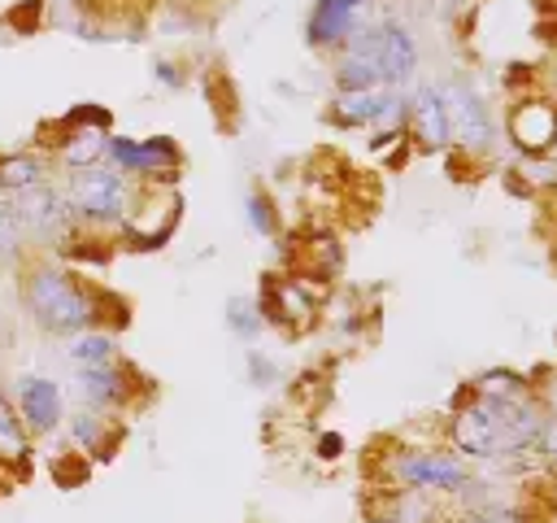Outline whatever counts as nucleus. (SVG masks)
<instances>
[{
	"label": "nucleus",
	"mask_w": 557,
	"mask_h": 523,
	"mask_svg": "<svg viewBox=\"0 0 557 523\" xmlns=\"http://www.w3.org/2000/svg\"><path fill=\"white\" fill-rule=\"evenodd\" d=\"M544 405L535 392L527 397H487L466 392L448 418V449L466 462H522L535 453Z\"/></svg>",
	"instance_id": "f257e3e1"
},
{
	"label": "nucleus",
	"mask_w": 557,
	"mask_h": 523,
	"mask_svg": "<svg viewBox=\"0 0 557 523\" xmlns=\"http://www.w3.org/2000/svg\"><path fill=\"white\" fill-rule=\"evenodd\" d=\"M418 39L405 22L379 17L361 22L339 48H335V87L361 92V87H405L418 74Z\"/></svg>",
	"instance_id": "f03ea898"
},
{
	"label": "nucleus",
	"mask_w": 557,
	"mask_h": 523,
	"mask_svg": "<svg viewBox=\"0 0 557 523\" xmlns=\"http://www.w3.org/2000/svg\"><path fill=\"white\" fill-rule=\"evenodd\" d=\"M22 301L39 331L65 336V340L87 327H100V318H104V296L83 275L65 270V266H48V262L26 275Z\"/></svg>",
	"instance_id": "7ed1b4c3"
},
{
	"label": "nucleus",
	"mask_w": 557,
	"mask_h": 523,
	"mask_svg": "<svg viewBox=\"0 0 557 523\" xmlns=\"http://www.w3.org/2000/svg\"><path fill=\"white\" fill-rule=\"evenodd\" d=\"M61 192H65L78 227H122L131 218V205H135L131 179L104 161L83 166V170H65Z\"/></svg>",
	"instance_id": "20e7f679"
},
{
	"label": "nucleus",
	"mask_w": 557,
	"mask_h": 523,
	"mask_svg": "<svg viewBox=\"0 0 557 523\" xmlns=\"http://www.w3.org/2000/svg\"><path fill=\"white\" fill-rule=\"evenodd\" d=\"M387 475L400 484V492H461L474 471L453 449H405L387 462Z\"/></svg>",
	"instance_id": "39448f33"
},
{
	"label": "nucleus",
	"mask_w": 557,
	"mask_h": 523,
	"mask_svg": "<svg viewBox=\"0 0 557 523\" xmlns=\"http://www.w3.org/2000/svg\"><path fill=\"white\" fill-rule=\"evenodd\" d=\"M444 96V113H448V139L466 153H492L496 148V122H492V105L483 100V92L453 74L448 83H440Z\"/></svg>",
	"instance_id": "423d86ee"
},
{
	"label": "nucleus",
	"mask_w": 557,
	"mask_h": 523,
	"mask_svg": "<svg viewBox=\"0 0 557 523\" xmlns=\"http://www.w3.org/2000/svg\"><path fill=\"white\" fill-rule=\"evenodd\" d=\"M9 209H13L17 227H22V235L39 240V244H61V240H70L78 231V222L70 214V200H65L61 183H52V179H44V183H35L26 192H13Z\"/></svg>",
	"instance_id": "0eeeda50"
},
{
	"label": "nucleus",
	"mask_w": 557,
	"mask_h": 523,
	"mask_svg": "<svg viewBox=\"0 0 557 523\" xmlns=\"http://www.w3.org/2000/svg\"><path fill=\"white\" fill-rule=\"evenodd\" d=\"M104 161L113 170H122L126 179H144V183H174L183 153L170 135H148V139H131V135H109Z\"/></svg>",
	"instance_id": "6e6552de"
},
{
	"label": "nucleus",
	"mask_w": 557,
	"mask_h": 523,
	"mask_svg": "<svg viewBox=\"0 0 557 523\" xmlns=\"http://www.w3.org/2000/svg\"><path fill=\"white\" fill-rule=\"evenodd\" d=\"M331 118L339 126H405V96L396 87H361V92H335Z\"/></svg>",
	"instance_id": "1a4fd4ad"
},
{
	"label": "nucleus",
	"mask_w": 557,
	"mask_h": 523,
	"mask_svg": "<svg viewBox=\"0 0 557 523\" xmlns=\"http://www.w3.org/2000/svg\"><path fill=\"white\" fill-rule=\"evenodd\" d=\"M505 131H509V139H513V148L522 157H548L553 144H557V100H548V96H522L509 109Z\"/></svg>",
	"instance_id": "9d476101"
},
{
	"label": "nucleus",
	"mask_w": 557,
	"mask_h": 523,
	"mask_svg": "<svg viewBox=\"0 0 557 523\" xmlns=\"http://www.w3.org/2000/svg\"><path fill=\"white\" fill-rule=\"evenodd\" d=\"M74 392H78L83 410L113 414V410L131 405V397H135V370L122 366V362H109V366H78Z\"/></svg>",
	"instance_id": "9b49d317"
},
{
	"label": "nucleus",
	"mask_w": 557,
	"mask_h": 523,
	"mask_svg": "<svg viewBox=\"0 0 557 523\" xmlns=\"http://www.w3.org/2000/svg\"><path fill=\"white\" fill-rule=\"evenodd\" d=\"M13 405H17V414H22L30 436H52L61 427V418H65V397H61L57 379H48V375H22Z\"/></svg>",
	"instance_id": "f8f14e48"
},
{
	"label": "nucleus",
	"mask_w": 557,
	"mask_h": 523,
	"mask_svg": "<svg viewBox=\"0 0 557 523\" xmlns=\"http://www.w3.org/2000/svg\"><path fill=\"white\" fill-rule=\"evenodd\" d=\"M405 126L409 135L422 144V148H448V113H444V96H440V83H418L409 96H405Z\"/></svg>",
	"instance_id": "ddd939ff"
},
{
	"label": "nucleus",
	"mask_w": 557,
	"mask_h": 523,
	"mask_svg": "<svg viewBox=\"0 0 557 523\" xmlns=\"http://www.w3.org/2000/svg\"><path fill=\"white\" fill-rule=\"evenodd\" d=\"M370 0H313L309 17H305V39L313 48H339L357 26H361V9Z\"/></svg>",
	"instance_id": "4468645a"
},
{
	"label": "nucleus",
	"mask_w": 557,
	"mask_h": 523,
	"mask_svg": "<svg viewBox=\"0 0 557 523\" xmlns=\"http://www.w3.org/2000/svg\"><path fill=\"white\" fill-rule=\"evenodd\" d=\"M65 122L78 126V131H70L65 139H57V166H61V170L100 166V161H104V148H109V131H104V126H83V122H74V118H65Z\"/></svg>",
	"instance_id": "2eb2a0df"
},
{
	"label": "nucleus",
	"mask_w": 557,
	"mask_h": 523,
	"mask_svg": "<svg viewBox=\"0 0 557 523\" xmlns=\"http://www.w3.org/2000/svg\"><path fill=\"white\" fill-rule=\"evenodd\" d=\"M0 466H17V471L30 466V431L4 392H0Z\"/></svg>",
	"instance_id": "dca6fc26"
},
{
	"label": "nucleus",
	"mask_w": 557,
	"mask_h": 523,
	"mask_svg": "<svg viewBox=\"0 0 557 523\" xmlns=\"http://www.w3.org/2000/svg\"><path fill=\"white\" fill-rule=\"evenodd\" d=\"M70 440H74L83 453H91V458H109V449L117 445L113 423H109V414H100V410H78V414L70 418Z\"/></svg>",
	"instance_id": "f3484780"
},
{
	"label": "nucleus",
	"mask_w": 557,
	"mask_h": 523,
	"mask_svg": "<svg viewBox=\"0 0 557 523\" xmlns=\"http://www.w3.org/2000/svg\"><path fill=\"white\" fill-rule=\"evenodd\" d=\"M65 353H70L74 370L78 366H109V362H117V340L104 327H87V331L70 336V349Z\"/></svg>",
	"instance_id": "a211bd4d"
},
{
	"label": "nucleus",
	"mask_w": 557,
	"mask_h": 523,
	"mask_svg": "<svg viewBox=\"0 0 557 523\" xmlns=\"http://www.w3.org/2000/svg\"><path fill=\"white\" fill-rule=\"evenodd\" d=\"M44 179H48V166H44L35 153H9V157L0 161V192H4V196L26 192V187H35V183H44Z\"/></svg>",
	"instance_id": "6ab92c4d"
},
{
	"label": "nucleus",
	"mask_w": 557,
	"mask_h": 523,
	"mask_svg": "<svg viewBox=\"0 0 557 523\" xmlns=\"http://www.w3.org/2000/svg\"><path fill=\"white\" fill-rule=\"evenodd\" d=\"M226 327H231L235 340H248V344H252V340L261 336L265 318H261L257 301H248V296H231V301H226Z\"/></svg>",
	"instance_id": "aec40b11"
},
{
	"label": "nucleus",
	"mask_w": 557,
	"mask_h": 523,
	"mask_svg": "<svg viewBox=\"0 0 557 523\" xmlns=\"http://www.w3.org/2000/svg\"><path fill=\"white\" fill-rule=\"evenodd\" d=\"M470 392H487V397H527V392H535V388H531V379H527V375L496 366V370L479 375V379L470 384Z\"/></svg>",
	"instance_id": "412c9836"
},
{
	"label": "nucleus",
	"mask_w": 557,
	"mask_h": 523,
	"mask_svg": "<svg viewBox=\"0 0 557 523\" xmlns=\"http://www.w3.org/2000/svg\"><path fill=\"white\" fill-rule=\"evenodd\" d=\"M244 218H248V227H252L257 235H265V240L278 235V209H274V200H270L261 187H252V192L244 196Z\"/></svg>",
	"instance_id": "4be33fe9"
},
{
	"label": "nucleus",
	"mask_w": 557,
	"mask_h": 523,
	"mask_svg": "<svg viewBox=\"0 0 557 523\" xmlns=\"http://www.w3.org/2000/svg\"><path fill=\"white\" fill-rule=\"evenodd\" d=\"M22 227H17V218H13V209H9V196L0 200V262H13L17 257V248H22Z\"/></svg>",
	"instance_id": "5701e85b"
},
{
	"label": "nucleus",
	"mask_w": 557,
	"mask_h": 523,
	"mask_svg": "<svg viewBox=\"0 0 557 523\" xmlns=\"http://www.w3.org/2000/svg\"><path fill=\"white\" fill-rule=\"evenodd\" d=\"M544 471L548 466H557V418H544V427H540V440H535V453H531Z\"/></svg>",
	"instance_id": "b1692460"
},
{
	"label": "nucleus",
	"mask_w": 557,
	"mask_h": 523,
	"mask_svg": "<svg viewBox=\"0 0 557 523\" xmlns=\"http://www.w3.org/2000/svg\"><path fill=\"white\" fill-rule=\"evenodd\" d=\"M248 375H252V384H257V388H270V384L278 379V366H274L265 353L248 349Z\"/></svg>",
	"instance_id": "393cba45"
},
{
	"label": "nucleus",
	"mask_w": 557,
	"mask_h": 523,
	"mask_svg": "<svg viewBox=\"0 0 557 523\" xmlns=\"http://www.w3.org/2000/svg\"><path fill=\"white\" fill-rule=\"evenodd\" d=\"M535 397H540L544 414H548V418H557V370H548V375H544V384H535Z\"/></svg>",
	"instance_id": "a878e982"
},
{
	"label": "nucleus",
	"mask_w": 557,
	"mask_h": 523,
	"mask_svg": "<svg viewBox=\"0 0 557 523\" xmlns=\"http://www.w3.org/2000/svg\"><path fill=\"white\" fill-rule=\"evenodd\" d=\"M466 523H518V519H513V514H509L505 506H496V501H487V506H479V510H474V514H470Z\"/></svg>",
	"instance_id": "bb28decb"
},
{
	"label": "nucleus",
	"mask_w": 557,
	"mask_h": 523,
	"mask_svg": "<svg viewBox=\"0 0 557 523\" xmlns=\"http://www.w3.org/2000/svg\"><path fill=\"white\" fill-rule=\"evenodd\" d=\"M157 83H165V87H183V70H178L174 61H157Z\"/></svg>",
	"instance_id": "cd10ccee"
},
{
	"label": "nucleus",
	"mask_w": 557,
	"mask_h": 523,
	"mask_svg": "<svg viewBox=\"0 0 557 523\" xmlns=\"http://www.w3.org/2000/svg\"><path fill=\"white\" fill-rule=\"evenodd\" d=\"M339 449H344V440H339L335 431H326V436L318 440V453H322V458H339Z\"/></svg>",
	"instance_id": "c85d7f7f"
},
{
	"label": "nucleus",
	"mask_w": 557,
	"mask_h": 523,
	"mask_svg": "<svg viewBox=\"0 0 557 523\" xmlns=\"http://www.w3.org/2000/svg\"><path fill=\"white\" fill-rule=\"evenodd\" d=\"M544 475H548V501H553V506H557V466H548V471H544Z\"/></svg>",
	"instance_id": "c756f323"
},
{
	"label": "nucleus",
	"mask_w": 557,
	"mask_h": 523,
	"mask_svg": "<svg viewBox=\"0 0 557 523\" xmlns=\"http://www.w3.org/2000/svg\"><path fill=\"white\" fill-rule=\"evenodd\" d=\"M544 523H557V506H548V510H544Z\"/></svg>",
	"instance_id": "7c9ffc66"
},
{
	"label": "nucleus",
	"mask_w": 557,
	"mask_h": 523,
	"mask_svg": "<svg viewBox=\"0 0 557 523\" xmlns=\"http://www.w3.org/2000/svg\"><path fill=\"white\" fill-rule=\"evenodd\" d=\"M548 157H553V161H557V144H553V153H548Z\"/></svg>",
	"instance_id": "2f4dec72"
},
{
	"label": "nucleus",
	"mask_w": 557,
	"mask_h": 523,
	"mask_svg": "<svg viewBox=\"0 0 557 523\" xmlns=\"http://www.w3.org/2000/svg\"><path fill=\"white\" fill-rule=\"evenodd\" d=\"M553 87H557V70H553Z\"/></svg>",
	"instance_id": "473e14b6"
},
{
	"label": "nucleus",
	"mask_w": 557,
	"mask_h": 523,
	"mask_svg": "<svg viewBox=\"0 0 557 523\" xmlns=\"http://www.w3.org/2000/svg\"><path fill=\"white\" fill-rule=\"evenodd\" d=\"M0 200H4V192H0Z\"/></svg>",
	"instance_id": "72a5a7b5"
},
{
	"label": "nucleus",
	"mask_w": 557,
	"mask_h": 523,
	"mask_svg": "<svg viewBox=\"0 0 557 523\" xmlns=\"http://www.w3.org/2000/svg\"><path fill=\"white\" fill-rule=\"evenodd\" d=\"M553 192H557V183H553Z\"/></svg>",
	"instance_id": "f704fd0d"
}]
</instances>
